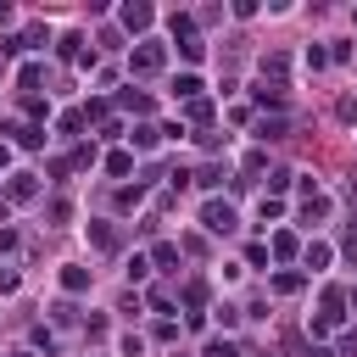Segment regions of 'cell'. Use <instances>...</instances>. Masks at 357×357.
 I'll list each match as a JSON object with an SVG mask.
<instances>
[{
    "mask_svg": "<svg viewBox=\"0 0 357 357\" xmlns=\"http://www.w3.org/2000/svg\"><path fill=\"white\" fill-rule=\"evenodd\" d=\"M201 223H207V235H235V207L229 201H207Z\"/></svg>",
    "mask_w": 357,
    "mask_h": 357,
    "instance_id": "6da1fadb",
    "label": "cell"
},
{
    "mask_svg": "<svg viewBox=\"0 0 357 357\" xmlns=\"http://www.w3.org/2000/svg\"><path fill=\"white\" fill-rule=\"evenodd\" d=\"M17 357H34V352H17Z\"/></svg>",
    "mask_w": 357,
    "mask_h": 357,
    "instance_id": "44dd1931",
    "label": "cell"
},
{
    "mask_svg": "<svg viewBox=\"0 0 357 357\" xmlns=\"http://www.w3.org/2000/svg\"><path fill=\"white\" fill-rule=\"evenodd\" d=\"M207 357H240L235 341H207Z\"/></svg>",
    "mask_w": 357,
    "mask_h": 357,
    "instance_id": "9a60e30c",
    "label": "cell"
},
{
    "mask_svg": "<svg viewBox=\"0 0 357 357\" xmlns=\"http://www.w3.org/2000/svg\"><path fill=\"white\" fill-rule=\"evenodd\" d=\"M128 168H134V157H128V151H112V157H106V173H117V178H123Z\"/></svg>",
    "mask_w": 357,
    "mask_h": 357,
    "instance_id": "4fadbf2b",
    "label": "cell"
},
{
    "mask_svg": "<svg viewBox=\"0 0 357 357\" xmlns=\"http://www.w3.org/2000/svg\"><path fill=\"white\" fill-rule=\"evenodd\" d=\"M330 212V196H307V207H301V218L312 223V218H324Z\"/></svg>",
    "mask_w": 357,
    "mask_h": 357,
    "instance_id": "7c38bea8",
    "label": "cell"
},
{
    "mask_svg": "<svg viewBox=\"0 0 357 357\" xmlns=\"http://www.w3.org/2000/svg\"><path fill=\"white\" fill-rule=\"evenodd\" d=\"M62 290H89V268H62Z\"/></svg>",
    "mask_w": 357,
    "mask_h": 357,
    "instance_id": "8992f818",
    "label": "cell"
},
{
    "mask_svg": "<svg viewBox=\"0 0 357 357\" xmlns=\"http://www.w3.org/2000/svg\"><path fill=\"white\" fill-rule=\"evenodd\" d=\"M262 78H274V84L285 89V56H279V51H274V56H268V62H262Z\"/></svg>",
    "mask_w": 357,
    "mask_h": 357,
    "instance_id": "9c48e42d",
    "label": "cell"
},
{
    "mask_svg": "<svg viewBox=\"0 0 357 357\" xmlns=\"http://www.w3.org/2000/svg\"><path fill=\"white\" fill-rule=\"evenodd\" d=\"M128 140H134V151H151V146L162 140V128H151V123H140V128H134V134H128Z\"/></svg>",
    "mask_w": 357,
    "mask_h": 357,
    "instance_id": "52a82bcc",
    "label": "cell"
},
{
    "mask_svg": "<svg viewBox=\"0 0 357 357\" xmlns=\"http://www.w3.org/2000/svg\"><path fill=\"white\" fill-rule=\"evenodd\" d=\"M274 290H279V296H290V290H301V274H279V279H274Z\"/></svg>",
    "mask_w": 357,
    "mask_h": 357,
    "instance_id": "d6986e66",
    "label": "cell"
},
{
    "mask_svg": "<svg viewBox=\"0 0 357 357\" xmlns=\"http://www.w3.org/2000/svg\"><path fill=\"white\" fill-rule=\"evenodd\" d=\"M89 240H95L101 251H117V246H123V235L112 229V223H89Z\"/></svg>",
    "mask_w": 357,
    "mask_h": 357,
    "instance_id": "3957f363",
    "label": "cell"
},
{
    "mask_svg": "<svg viewBox=\"0 0 357 357\" xmlns=\"http://www.w3.org/2000/svg\"><path fill=\"white\" fill-rule=\"evenodd\" d=\"M117 106H128V112H151V101H146V95H134V89H123Z\"/></svg>",
    "mask_w": 357,
    "mask_h": 357,
    "instance_id": "5bb4252c",
    "label": "cell"
},
{
    "mask_svg": "<svg viewBox=\"0 0 357 357\" xmlns=\"http://www.w3.org/2000/svg\"><path fill=\"white\" fill-rule=\"evenodd\" d=\"M162 62H168V51H162V45H140V51H134V73H162Z\"/></svg>",
    "mask_w": 357,
    "mask_h": 357,
    "instance_id": "7a4b0ae2",
    "label": "cell"
},
{
    "mask_svg": "<svg viewBox=\"0 0 357 357\" xmlns=\"http://www.w3.org/2000/svg\"><path fill=\"white\" fill-rule=\"evenodd\" d=\"M12 134H17V146H23V151H39V146H45V134H39V128H12Z\"/></svg>",
    "mask_w": 357,
    "mask_h": 357,
    "instance_id": "8fae6325",
    "label": "cell"
},
{
    "mask_svg": "<svg viewBox=\"0 0 357 357\" xmlns=\"http://www.w3.org/2000/svg\"><path fill=\"white\" fill-rule=\"evenodd\" d=\"M123 28H128V34L151 28V6H123Z\"/></svg>",
    "mask_w": 357,
    "mask_h": 357,
    "instance_id": "5b68a950",
    "label": "cell"
},
{
    "mask_svg": "<svg viewBox=\"0 0 357 357\" xmlns=\"http://www.w3.org/2000/svg\"><path fill=\"white\" fill-rule=\"evenodd\" d=\"M324 262H330V246H324V240H312V246H307V268H312V274H319Z\"/></svg>",
    "mask_w": 357,
    "mask_h": 357,
    "instance_id": "30bf717a",
    "label": "cell"
},
{
    "mask_svg": "<svg viewBox=\"0 0 357 357\" xmlns=\"http://www.w3.org/2000/svg\"><path fill=\"white\" fill-rule=\"evenodd\" d=\"M151 262H157V268H173V262H178V246H157Z\"/></svg>",
    "mask_w": 357,
    "mask_h": 357,
    "instance_id": "2e32d148",
    "label": "cell"
},
{
    "mask_svg": "<svg viewBox=\"0 0 357 357\" xmlns=\"http://www.w3.org/2000/svg\"><path fill=\"white\" fill-rule=\"evenodd\" d=\"M274 257H296V235H274Z\"/></svg>",
    "mask_w": 357,
    "mask_h": 357,
    "instance_id": "ac0fdd59",
    "label": "cell"
},
{
    "mask_svg": "<svg viewBox=\"0 0 357 357\" xmlns=\"http://www.w3.org/2000/svg\"><path fill=\"white\" fill-rule=\"evenodd\" d=\"M6 162H12V151H6V146H0V168H6Z\"/></svg>",
    "mask_w": 357,
    "mask_h": 357,
    "instance_id": "ffe728a7",
    "label": "cell"
},
{
    "mask_svg": "<svg viewBox=\"0 0 357 357\" xmlns=\"http://www.w3.org/2000/svg\"><path fill=\"white\" fill-rule=\"evenodd\" d=\"M190 123H212V101H190Z\"/></svg>",
    "mask_w": 357,
    "mask_h": 357,
    "instance_id": "e0dca14e",
    "label": "cell"
},
{
    "mask_svg": "<svg viewBox=\"0 0 357 357\" xmlns=\"http://www.w3.org/2000/svg\"><path fill=\"white\" fill-rule=\"evenodd\" d=\"M173 95H178V101H201V78H196V73H178V78H173Z\"/></svg>",
    "mask_w": 357,
    "mask_h": 357,
    "instance_id": "277c9868",
    "label": "cell"
},
{
    "mask_svg": "<svg viewBox=\"0 0 357 357\" xmlns=\"http://www.w3.org/2000/svg\"><path fill=\"white\" fill-rule=\"evenodd\" d=\"M6 190H12V201H34V190H39V185H34V178H28V173H17V178H12V185H6Z\"/></svg>",
    "mask_w": 357,
    "mask_h": 357,
    "instance_id": "ba28073f",
    "label": "cell"
}]
</instances>
